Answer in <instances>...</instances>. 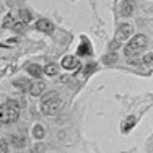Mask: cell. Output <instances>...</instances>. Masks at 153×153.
Wrapping results in <instances>:
<instances>
[{
    "label": "cell",
    "mask_w": 153,
    "mask_h": 153,
    "mask_svg": "<svg viewBox=\"0 0 153 153\" xmlns=\"http://www.w3.org/2000/svg\"><path fill=\"white\" fill-rule=\"evenodd\" d=\"M62 67L67 68V70H76L80 67L78 59H75V56H65L62 59Z\"/></svg>",
    "instance_id": "52a82bcc"
},
{
    "label": "cell",
    "mask_w": 153,
    "mask_h": 153,
    "mask_svg": "<svg viewBox=\"0 0 153 153\" xmlns=\"http://www.w3.org/2000/svg\"><path fill=\"white\" fill-rule=\"evenodd\" d=\"M44 135H46L44 127H42L41 124H36V126L33 127V137H34L36 140H41V138H44Z\"/></svg>",
    "instance_id": "4fadbf2b"
},
{
    "label": "cell",
    "mask_w": 153,
    "mask_h": 153,
    "mask_svg": "<svg viewBox=\"0 0 153 153\" xmlns=\"http://www.w3.org/2000/svg\"><path fill=\"white\" fill-rule=\"evenodd\" d=\"M42 70H44V74L47 76H54V75H57V72H59V67H57L56 64H47Z\"/></svg>",
    "instance_id": "9a60e30c"
},
{
    "label": "cell",
    "mask_w": 153,
    "mask_h": 153,
    "mask_svg": "<svg viewBox=\"0 0 153 153\" xmlns=\"http://www.w3.org/2000/svg\"><path fill=\"white\" fill-rule=\"evenodd\" d=\"M12 145L15 148H23L26 145V138L21 137V135H13L12 137Z\"/></svg>",
    "instance_id": "5bb4252c"
},
{
    "label": "cell",
    "mask_w": 153,
    "mask_h": 153,
    "mask_svg": "<svg viewBox=\"0 0 153 153\" xmlns=\"http://www.w3.org/2000/svg\"><path fill=\"white\" fill-rule=\"evenodd\" d=\"M25 25H26V23L20 21V23H16V25H15V28H13V30H15V31H23V30H25Z\"/></svg>",
    "instance_id": "7402d4cb"
},
{
    "label": "cell",
    "mask_w": 153,
    "mask_h": 153,
    "mask_svg": "<svg viewBox=\"0 0 153 153\" xmlns=\"http://www.w3.org/2000/svg\"><path fill=\"white\" fill-rule=\"evenodd\" d=\"M46 91V83L42 82V80H36L34 83H31V88H30V94L34 98L38 96H42Z\"/></svg>",
    "instance_id": "8992f818"
},
{
    "label": "cell",
    "mask_w": 153,
    "mask_h": 153,
    "mask_svg": "<svg viewBox=\"0 0 153 153\" xmlns=\"http://www.w3.org/2000/svg\"><path fill=\"white\" fill-rule=\"evenodd\" d=\"M0 153H8V145L5 140H0Z\"/></svg>",
    "instance_id": "d6986e66"
},
{
    "label": "cell",
    "mask_w": 153,
    "mask_h": 153,
    "mask_svg": "<svg viewBox=\"0 0 153 153\" xmlns=\"http://www.w3.org/2000/svg\"><path fill=\"white\" fill-rule=\"evenodd\" d=\"M143 62L145 64H153V52H148L147 56L143 57Z\"/></svg>",
    "instance_id": "44dd1931"
},
{
    "label": "cell",
    "mask_w": 153,
    "mask_h": 153,
    "mask_svg": "<svg viewBox=\"0 0 153 153\" xmlns=\"http://www.w3.org/2000/svg\"><path fill=\"white\" fill-rule=\"evenodd\" d=\"M76 54H78V56H91V46H90V42L83 41L82 44L78 46Z\"/></svg>",
    "instance_id": "30bf717a"
},
{
    "label": "cell",
    "mask_w": 153,
    "mask_h": 153,
    "mask_svg": "<svg viewBox=\"0 0 153 153\" xmlns=\"http://www.w3.org/2000/svg\"><path fill=\"white\" fill-rule=\"evenodd\" d=\"M94 68H96V64H94V62H91L90 65H86V67H85V74L90 75V74H91V72L94 70Z\"/></svg>",
    "instance_id": "ffe728a7"
},
{
    "label": "cell",
    "mask_w": 153,
    "mask_h": 153,
    "mask_svg": "<svg viewBox=\"0 0 153 153\" xmlns=\"http://www.w3.org/2000/svg\"><path fill=\"white\" fill-rule=\"evenodd\" d=\"M34 26H36V30H38V31H42V33H46V34H51V33L54 31L52 21L46 20V18H39V20L36 21Z\"/></svg>",
    "instance_id": "5b68a950"
},
{
    "label": "cell",
    "mask_w": 153,
    "mask_h": 153,
    "mask_svg": "<svg viewBox=\"0 0 153 153\" xmlns=\"http://www.w3.org/2000/svg\"><path fill=\"white\" fill-rule=\"evenodd\" d=\"M20 18L23 23H28V21H31V13L28 10H20Z\"/></svg>",
    "instance_id": "ac0fdd59"
},
{
    "label": "cell",
    "mask_w": 153,
    "mask_h": 153,
    "mask_svg": "<svg viewBox=\"0 0 153 153\" xmlns=\"http://www.w3.org/2000/svg\"><path fill=\"white\" fill-rule=\"evenodd\" d=\"M20 117V106L16 101L8 100L5 104L0 106V122L2 124H13Z\"/></svg>",
    "instance_id": "6da1fadb"
},
{
    "label": "cell",
    "mask_w": 153,
    "mask_h": 153,
    "mask_svg": "<svg viewBox=\"0 0 153 153\" xmlns=\"http://www.w3.org/2000/svg\"><path fill=\"white\" fill-rule=\"evenodd\" d=\"M132 33H134V26L130 23L119 25L117 31H116V41H119V42L127 41V38H130V36H132Z\"/></svg>",
    "instance_id": "277c9868"
},
{
    "label": "cell",
    "mask_w": 153,
    "mask_h": 153,
    "mask_svg": "<svg viewBox=\"0 0 153 153\" xmlns=\"http://www.w3.org/2000/svg\"><path fill=\"white\" fill-rule=\"evenodd\" d=\"M13 85L16 86V88H20V90H28L30 91V88H31V83H30V80L28 78H18V80H15L13 82Z\"/></svg>",
    "instance_id": "7c38bea8"
},
{
    "label": "cell",
    "mask_w": 153,
    "mask_h": 153,
    "mask_svg": "<svg viewBox=\"0 0 153 153\" xmlns=\"http://www.w3.org/2000/svg\"><path fill=\"white\" fill-rule=\"evenodd\" d=\"M135 10V0H124L121 5V15L122 16H132Z\"/></svg>",
    "instance_id": "ba28073f"
},
{
    "label": "cell",
    "mask_w": 153,
    "mask_h": 153,
    "mask_svg": "<svg viewBox=\"0 0 153 153\" xmlns=\"http://www.w3.org/2000/svg\"><path fill=\"white\" fill-rule=\"evenodd\" d=\"M135 124H137V117L135 116H129L127 121H124V124H122V132H129V130H132Z\"/></svg>",
    "instance_id": "9c48e42d"
},
{
    "label": "cell",
    "mask_w": 153,
    "mask_h": 153,
    "mask_svg": "<svg viewBox=\"0 0 153 153\" xmlns=\"http://www.w3.org/2000/svg\"><path fill=\"white\" fill-rule=\"evenodd\" d=\"M116 60H117V54H116V51H109L106 56L103 57V62H104V64H108V65L114 64Z\"/></svg>",
    "instance_id": "2e32d148"
},
{
    "label": "cell",
    "mask_w": 153,
    "mask_h": 153,
    "mask_svg": "<svg viewBox=\"0 0 153 153\" xmlns=\"http://www.w3.org/2000/svg\"><path fill=\"white\" fill-rule=\"evenodd\" d=\"M15 25H16V21H15V18H13L12 15H7L5 16V20H3V28H5V30H13V28H15Z\"/></svg>",
    "instance_id": "e0dca14e"
},
{
    "label": "cell",
    "mask_w": 153,
    "mask_h": 153,
    "mask_svg": "<svg viewBox=\"0 0 153 153\" xmlns=\"http://www.w3.org/2000/svg\"><path fill=\"white\" fill-rule=\"evenodd\" d=\"M0 124H2V122H0Z\"/></svg>",
    "instance_id": "603a6c76"
},
{
    "label": "cell",
    "mask_w": 153,
    "mask_h": 153,
    "mask_svg": "<svg viewBox=\"0 0 153 153\" xmlns=\"http://www.w3.org/2000/svg\"><path fill=\"white\" fill-rule=\"evenodd\" d=\"M26 70H28V74H30L31 76H36V78H39V76H41V74L44 72V70H42V68L39 67L38 64H30V65H28Z\"/></svg>",
    "instance_id": "8fae6325"
},
{
    "label": "cell",
    "mask_w": 153,
    "mask_h": 153,
    "mask_svg": "<svg viewBox=\"0 0 153 153\" xmlns=\"http://www.w3.org/2000/svg\"><path fill=\"white\" fill-rule=\"evenodd\" d=\"M147 46H148V38L147 36L145 34H137V36H134V38L129 39V42L126 44V47H124V54H126V56H134V54L143 51Z\"/></svg>",
    "instance_id": "7a4b0ae2"
},
{
    "label": "cell",
    "mask_w": 153,
    "mask_h": 153,
    "mask_svg": "<svg viewBox=\"0 0 153 153\" xmlns=\"http://www.w3.org/2000/svg\"><path fill=\"white\" fill-rule=\"evenodd\" d=\"M59 109H60V100H59V96H57V93H49L47 96L42 98V101H41L42 114L52 116V114H56Z\"/></svg>",
    "instance_id": "3957f363"
}]
</instances>
